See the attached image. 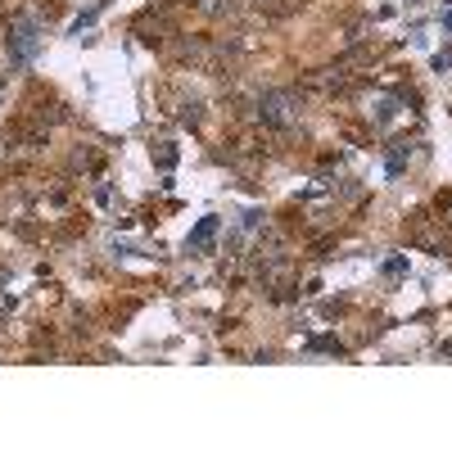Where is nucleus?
<instances>
[{
  "instance_id": "nucleus-1",
  "label": "nucleus",
  "mask_w": 452,
  "mask_h": 452,
  "mask_svg": "<svg viewBox=\"0 0 452 452\" xmlns=\"http://www.w3.org/2000/svg\"><path fill=\"white\" fill-rule=\"evenodd\" d=\"M9 54H14V64H27L36 54V27H18L14 36H9Z\"/></svg>"
},
{
  "instance_id": "nucleus-2",
  "label": "nucleus",
  "mask_w": 452,
  "mask_h": 452,
  "mask_svg": "<svg viewBox=\"0 0 452 452\" xmlns=\"http://www.w3.org/2000/svg\"><path fill=\"white\" fill-rule=\"evenodd\" d=\"M213 235H217V217H204L195 231H190V240H186V249L190 254H204L208 245H213Z\"/></svg>"
}]
</instances>
